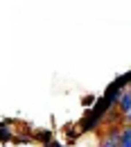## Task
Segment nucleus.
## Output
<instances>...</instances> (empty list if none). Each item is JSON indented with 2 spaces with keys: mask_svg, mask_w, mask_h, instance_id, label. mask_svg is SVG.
Here are the masks:
<instances>
[{
  "mask_svg": "<svg viewBox=\"0 0 131 147\" xmlns=\"http://www.w3.org/2000/svg\"><path fill=\"white\" fill-rule=\"evenodd\" d=\"M122 145V125H106V134H102L99 147H120Z\"/></svg>",
  "mask_w": 131,
  "mask_h": 147,
  "instance_id": "nucleus-1",
  "label": "nucleus"
},
{
  "mask_svg": "<svg viewBox=\"0 0 131 147\" xmlns=\"http://www.w3.org/2000/svg\"><path fill=\"white\" fill-rule=\"evenodd\" d=\"M102 122H104V115H99V113H95V111H88V113L79 120V129H81L84 134H91V131H97V129L102 127Z\"/></svg>",
  "mask_w": 131,
  "mask_h": 147,
  "instance_id": "nucleus-2",
  "label": "nucleus"
},
{
  "mask_svg": "<svg viewBox=\"0 0 131 147\" xmlns=\"http://www.w3.org/2000/svg\"><path fill=\"white\" fill-rule=\"evenodd\" d=\"M16 136H18L16 120L2 118V122H0V140H2V145H9V143H14V138H16Z\"/></svg>",
  "mask_w": 131,
  "mask_h": 147,
  "instance_id": "nucleus-3",
  "label": "nucleus"
},
{
  "mask_svg": "<svg viewBox=\"0 0 131 147\" xmlns=\"http://www.w3.org/2000/svg\"><path fill=\"white\" fill-rule=\"evenodd\" d=\"M63 131H66V145H75L77 140H79V136L84 134L79 125H73V122H68V125H63Z\"/></svg>",
  "mask_w": 131,
  "mask_h": 147,
  "instance_id": "nucleus-4",
  "label": "nucleus"
},
{
  "mask_svg": "<svg viewBox=\"0 0 131 147\" xmlns=\"http://www.w3.org/2000/svg\"><path fill=\"white\" fill-rule=\"evenodd\" d=\"M34 140L45 147L48 143H52L56 138H54V131H52V129H36V131H34Z\"/></svg>",
  "mask_w": 131,
  "mask_h": 147,
  "instance_id": "nucleus-5",
  "label": "nucleus"
},
{
  "mask_svg": "<svg viewBox=\"0 0 131 147\" xmlns=\"http://www.w3.org/2000/svg\"><path fill=\"white\" fill-rule=\"evenodd\" d=\"M118 111H120L122 115L131 113V91L122 93V97H120V102H118Z\"/></svg>",
  "mask_w": 131,
  "mask_h": 147,
  "instance_id": "nucleus-6",
  "label": "nucleus"
},
{
  "mask_svg": "<svg viewBox=\"0 0 131 147\" xmlns=\"http://www.w3.org/2000/svg\"><path fill=\"white\" fill-rule=\"evenodd\" d=\"M97 100H99L97 95H84V97H81V107L91 111V109H95V104H97Z\"/></svg>",
  "mask_w": 131,
  "mask_h": 147,
  "instance_id": "nucleus-7",
  "label": "nucleus"
},
{
  "mask_svg": "<svg viewBox=\"0 0 131 147\" xmlns=\"http://www.w3.org/2000/svg\"><path fill=\"white\" fill-rule=\"evenodd\" d=\"M45 147H68L66 143H59V140H52V143H48Z\"/></svg>",
  "mask_w": 131,
  "mask_h": 147,
  "instance_id": "nucleus-8",
  "label": "nucleus"
},
{
  "mask_svg": "<svg viewBox=\"0 0 131 147\" xmlns=\"http://www.w3.org/2000/svg\"><path fill=\"white\" fill-rule=\"evenodd\" d=\"M95 147H99V145H95Z\"/></svg>",
  "mask_w": 131,
  "mask_h": 147,
  "instance_id": "nucleus-9",
  "label": "nucleus"
}]
</instances>
